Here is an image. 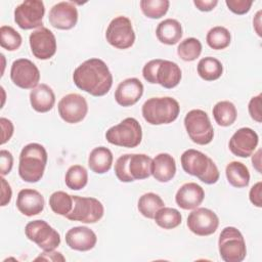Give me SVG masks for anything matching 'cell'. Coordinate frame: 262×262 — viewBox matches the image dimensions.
Masks as SVG:
<instances>
[{"label": "cell", "instance_id": "cell-1", "mask_svg": "<svg viewBox=\"0 0 262 262\" xmlns=\"http://www.w3.org/2000/svg\"><path fill=\"white\" fill-rule=\"evenodd\" d=\"M73 81L79 89L98 97L111 90L113 75L102 59L90 58L76 68Z\"/></svg>", "mask_w": 262, "mask_h": 262}, {"label": "cell", "instance_id": "cell-2", "mask_svg": "<svg viewBox=\"0 0 262 262\" xmlns=\"http://www.w3.org/2000/svg\"><path fill=\"white\" fill-rule=\"evenodd\" d=\"M48 155L45 147L36 142L25 145L19 155L18 175L30 183H36L44 175Z\"/></svg>", "mask_w": 262, "mask_h": 262}, {"label": "cell", "instance_id": "cell-3", "mask_svg": "<svg viewBox=\"0 0 262 262\" xmlns=\"http://www.w3.org/2000/svg\"><path fill=\"white\" fill-rule=\"evenodd\" d=\"M182 169L189 175L195 176L206 184H214L219 180V170L211 158L204 152L189 148L180 157Z\"/></svg>", "mask_w": 262, "mask_h": 262}, {"label": "cell", "instance_id": "cell-4", "mask_svg": "<svg viewBox=\"0 0 262 262\" xmlns=\"http://www.w3.org/2000/svg\"><path fill=\"white\" fill-rule=\"evenodd\" d=\"M152 159L145 154H126L115 163V174L121 182L142 180L151 175Z\"/></svg>", "mask_w": 262, "mask_h": 262}, {"label": "cell", "instance_id": "cell-5", "mask_svg": "<svg viewBox=\"0 0 262 262\" xmlns=\"http://www.w3.org/2000/svg\"><path fill=\"white\" fill-rule=\"evenodd\" d=\"M178 101L170 96L148 98L142 105L143 119L150 125H163L174 122L179 115Z\"/></svg>", "mask_w": 262, "mask_h": 262}, {"label": "cell", "instance_id": "cell-6", "mask_svg": "<svg viewBox=\"0 0 262 262\" xmlns=\"http://www.w3.org/2000/svg\"><path fill=\"white\" fill-rule=\"evenodd\" d=\"M105 139L111 144L133 148L140 144L142 139V128L135 118H126L118 125L107 129Z\"/></svg>", "mask_w": 262, "mask_h": 262}, {"label": "cell", "instance_id": "cell-7", "mask_svg": "<svg viewBox=\"0 0 262 262\" xmlns=\"http://www.w3.org/2000/svg\"><path fill=\"white\" fill-rule=\"evenodd\" d=\"M220 257L225 262H242L247 255V247L242 232L233 227H224L218 238Z\"/></svg>", "mask_w": 262, "mask_h": 262}, {"label": "cell", "instance_id": "cell-8", "mask_svg": "<svg viewBox=\"0 0 262 262\" xmlns=\"http://www.w3.org/2000/svg\"><path fill=\"white\" fill-rule=\"evenodd\" d=\"M184 127L192 142L206 145L214 137V128L208 114L203 110H191L184 117Z\"/></svg>", "mask_w": 262, "mask_h": 262}, {"label": "cell", "instance_id": "cell-9", "mask_svg": "<svg viewBox=\"0 0 262 262\" xmlns=\"http://www.w3.org/2000/svg\"><path fill=\"white\" fill-rule=\"evenodd\" d=\"M73 209L66 216L67 219L89 224L96 223L102 218L104 208L97 199L73 195Z\"/></svg>", "mask_w": 262, "mask_h": 262}, {"label": "cell", "instance_id": "cell-10", "mask_svg": "<svg viewBox=\"0 0 262 262\" xmlns=\"http://www.w3.org/2000/svg\"><path fill=\"white\" fill-rule=\"evenodd\" d=\"M25 234L43 251L55 250L60 244L59 233L44 220H33L27 223Z\"/></svg>", "mask_w": 262, "mask_h": 262}, {"label": "cell", "instance_id": "cell-11", "mask_svg": "<svg viewBox=\"0 0 262 262\" xmlns=\"http://www.w3.org/2000/svg\"><path fill=\"white\" fill-rule=\"evenodd\" d=\"M105 39L117 49L130 48L135 42V33L131 20L124 15H119L111 20L105 31Z\"/></svg>", "mask_w": 262, "mask_h": 262}, {"label": "cell", "instance_id": "cell-12", "mask_svg": "<svg viewBox=\"0 0 262 262\" xmlns=\"http://www.w3.org/2000/svg\"><path fill=\"white\" fill-rule=\"evenodd\" d=\"M45 14L44 3L40 0H26L14 9V21L23 30L42 27Z\"/></svg>", "mask_w": 262, "mask_h": 262}, {"label": "cell", "instance_id": "cell-13", "mask_svg": "<svg viewBox=\"0 0 262 262\" xmlns=\"http://www.w3.org/2000/svg\"><path fill=\"white\" fill-rule=\"evenodd\" d=\"M12 83L21 89H34L40 81V71L37 66L28 58L14 60L10 69Z\"/></svg>", "mask_w": 262, "mask_h": 262}, {"label": "cell", "instance_id": "cell-14", "mask_svg": "<svg viewBox=\"0 0 262 262\" xmlns=\"http://www.w3.org/2000/svg\"><path fill=\"white\" fill-rule=\"evenodd\" d=\"M60 118L69 124H77L84 120L88 113V104L82 95L70 93L62 96L57 105Z\"/></svg>", "mask_w": 262, "mask_h": 262}, {"label": "cell", "instance_id": "cell-15", "mask_svg": "<svg viewBox=\"0 0 262 262\" xmlns=\"http://www.w3.org/2000/svg\"><path fill=\"white\" fill-rule=\"evenodd\" d=\"M188 229L200 236L213 234L219 226V218L215 212L208 208H195L187 217Z\"/></svg>", "mask_w": 262, "mask_h": 262}, {"label": "cell", "instance_id": "cell-16", "mask_svg": "<svg viewBox=\"0 0 262 262\" xmlns=\"http://www.w3.org/2000/svg\"><path fill=\"white\" fill-rule=\"evenodd\" d=\"M29 43L33 55L41 60L51 58L56 52V39L54 34L46 27H40L30 34Z\"/></svg>", "mask_w": 262, "mask_h": 262}, {"label": "cell", "instance_id": "cell-17", "mask_svg": "<svg viewBox=\"0 0 262 262\" xmlns=\"http://www.w3.org/2000/svg\"><path fill=\"white\" fill-rule=\"evenodd\" d=\"M259 143L258 134L249 127L239 128L228 142L229 150L236 157L248 158L253 155Z\"/></svg>", "mask_w": 262, "mask_h": 262}, {"label": "cell", "instance_id": "cell-18", "mask_svg": "<svg viewBox=\"0 0 262 262\" xmlns=\"http://www.w3.org/2000/svg\"><path fill=\"white\" fill-rule=\"evenodd\" d=\"M50 25L58 30H71L78 21V10L73 2L61 1L53 5L49 11Z\"/></svg>", "mask_w": 262, "mask_h": 262}, {"label": "cell", "instance_id": "cell-19", "mask_svg": "<svg viewBox=\"0 0 262 262\" xmlns=\"http://www.w3.org/2000/svg\"><path fill=\"white\" fill-rule=\"evenodd\" d=\"M97 242L95 232L87 226H76L66 233V243L72 250L86 252L92 250Z\"/></svg>", "mask_w": 262, "mask_h": 262}, {"label": "cell", "instance_id": "cell-20", "mask_svg": "<svg viewBox=\"0 0 262 262\" xmlns=\"http://www.w3.org/2000/svg\"><path fill=\"white\" fill-rule=\"evenodd\" d=\"M143 94V84L137 78H128L120 82L116 91L115 99L122 106L135 104Z\"/></svg>", "mask_w": 262, "mask_h": 262}, {"label": "cell", "instance_id": "cell-21", "mask_svg": "<svg viewBox=\"0 0 262 262\" xmlns=\"http://www.w3.org/2000/svg\"><path fill=\"white\" fill-rule=\"evenodd\" d=\"M44 205L43 195L36 189L25 188L17 193L16 208L25 216L32 217L40 214L44 209Z\"/></svg>", "mask_w": 262, "mask_h": 262}, {"label": "cell", "instance_id": "cell-22", "mask_svg": "<svg viewBox=\"0 0 262 262\" xmlns=\"http://www.w3.org/2000/svg\"><path fill=\"white\" fill-rule=\"evenodd\" d=\"M205 199L203 187L194 182L184 183L175 194V202L183 210H193L198 208Z\"/></svg>", "mask_w": 262, "mask_h": 262}, {"label": "cell", "instance_id": "cell-23", "mask_svg": "<svg viewBox=\"0 0 262 262\" xmlns=\"http://www.w3.org/2000/svg\"><path fill=\"white\" fill-rule=\"evenodd\" d=\"M181 77L182 72L176 62L160 58L156 68L155 84H160L164 88L172 89L179 84Z\"/></svg>", "mask_w": 262, "mask_h": 262}, {"label": "cell", "instance_id": "cell-24", "mask_svg": "<svg viewBox=\"0 0 262 262\" xmlns=\"http://www.w3.org/2000/svg\"><path fill=\"white\" fill-rule=\"evenodd\" d=\"M176 174L175 159L167 154L161 152L157 155L151 162V175L154 178L162 183L169 182Z\"/></svg>", "mask_w": 262, "mask_h": 262}, {"label": "cell", "instance_id": "cell-25", "mask_svg": "<svg viewBox=\"0 0 262 262\" xmlns=\"http://www.w3.org/2000/svg\"><path fill=\"white\" fill-rule=\"evenodd\" d=\"M32 107L38 113H47L52 110L55 103L53 90L47 84H39L30 92Z\"/></svg>", "mask_w": 262, "mask_h": 262}, {"label": "cell", "instance_id": "cell-26", "mask_svg": "<svg viewBox=\"0 0 262 262\" xmlns=\"http://www.w3.org/2000/svg\"><path fill=\"white\" fill-rule=\"evenodd\" d=\"M156 36L158 40L166 45H174L182 37L181 24L174 18H167L162 20L157 29Z\"/></svg>", "mask_w": 262, "mask_h": 262}, {"label": "cell", "instance_id": "cell-27", "mask_svg": "<svg viewBox=\"0 0 262 262\" xmlns=\"http://www.w3.org/2000/svg\"><path fill=\"white\" fill-rule=\"evenodd\" d=\"M113 154L105 146L94 147L88 157V166L96 174H104L112 168Z\"/></svg>", "mask_w": 262, "mask_h": 262}, {"label": "cell", "instance_id": "cell-28", "mask_svg": "<svg viewBox=\"0 0 262 262\" xmlns=\"http://www.w3.org/2000/svg\"><path fill=\"white\" fill-rule=\"evenodd\" d=\"M225 175L229 184L236 188H243L249 185L250 172L248 167L237 161H232L225 168Z\"/></svg>", "mask_w": 262, "mask_h": 262}, {"label": "cell", "instance_id": "cell-29", "mask_svg": "<svg viewBox=\"0 0 262 262\" xmlns=\"http://www.w3.org/2000/svg\"><path fill=\"white\" fill-rule=\"evenodd\" d=\"M213 117L215 122L221 127H228L232 125L237 117L235 105L228 100L217 102L213 107Z\"/></svg>", "mask_w": 262, "mask_h": 262}, {"label": "cell", "instance_id": "cell-30", "mask_svg": "<svg viewBox=\"0 0 262 262\" xmlns=\"http://www.w3.org/2000/svg\"><path fill=\"white\" fill-rule=\"evenodd\" d=\"M196 71L203 80L215 81L222 76L223 66L219 59L212 56H207L200 59Z\"/></svg>", "mask_w": 262, "mask_h": 262}, {"label": "cell", "instance_id": "cell-31", "mask_svg": "<svg viewBox=\"0 0 262 262\" xmlns=\"http://www.w3.org/2000/svg\"><path fill=\"white\" fill-rule=\"evenodd\" d=\"M165 206L162 198L154 192H146L142 194L137 203L139 213L148 219H154L156 213Z\"/></svg>", "mask_w": 262, "mask_h": 262}, {"label": "cell", "instance_id": "cell-32", "mask_svg": "<svg viewBox=\"0 0 262 262\" xmlns=\"http://www.w3.org/2000/svg\"><path fill=\"white\" fill-rule=\"evenodd\" d=\"M154 219L160 227L164 229H173L181 224L182 216L177 209L164 206L156 213Z\"/></svg>", "mask_w": 262, "mask_h": 262}, {"label": "cell", "instance_id": "cell-33", "mask_svg": "<svg viewBox=\"0 0 262 262\" xmlns=\"http://www.w3.org/2000/svg\"><path fill=\"white\" fill-rule=\"evenodd\" d=\"M66 185L73 190H80L87 185L88 173L81 165L71 166L64 176Z\"/></svg>", "mask_w": 262, "mask_h": 262}, {"label": "cell", "instance_id": "cell-34", "mask_svg": "<svg viewBox=\"0 0 262 262\" xmlns=\"http://www.w3.org/2000/svg\"><path fill=\"white\" fill-rule=\"evenodd\" d=\"M73 195L62 190L54 191L49 196V206L51 210L60 216H67L73 209Z\"/></svg>", "mask_w": 262, "mask_h": 262}, {"label": "cell", "instance_id": "cell-35", "mask_svg": "<svg viewBox=\"0 0 262 262\" xmlns=\"http://www.w3.org/2000/svg\"><path fill=\"white\" fill-rule=\"evenodd\" d=\"M231 36L229 31L221 26L214 27L209 30L206 36V41L209 47L215 50H222L229 46Z\"/></svg>", "mask_w": 262, "mask_h": 262}, {"label": "cell", "instance_id": "cell-36", "mask_svg": "<svg viewBox=\"0 0 262 262\" xmlns=\"http://www.w3.org/2000/svg\"><path fill=\"white\" fill-rule=\"evenodd\" d=\"M202 53V43L199 39L190 37L180 42L177 47L178 56L184 61H193Z\"/></svg>", "mask_w": 262, "mask_h": 262}, {"label": "cell", "instance_id": "cell-37", "mask_svg": "<svg viewBox=\"0 0 262 262\" xmlns=\"http://www.w3.org/2000/svg\"><path fill=\"white\" fill-rule=\"evenodd\" d=\"M139 5L142 13L146 17L157 19L167 13L170 2L168 0H141Z\"/></svg>", "mask_w": 262, "mask_h": 262}, {"label": "cell", "instance_id": "cell-38", "mask_svg": "<svg viewBox=\"0 0 262 262\" xmlns=\"http://www.w3.org/2000/svg\"><path fill=\"white\" fill-rule=\"evenodd\" d=\"M21 36L10 26H2L0 28V44L1 47L8 50L14 51L21 45Z\"/></svg>", "mask_w": 262, "mask_h": 262}, {"label": "cell", "instance_id": "cell-39", "mask_svg": "<svg viewBox=\"0 0 262 262\" xmlns=\"http://www.w3.org/2000/svg\"><path fill=\"white\" fill-rule=\"evenodd\" d=\"M225 4L228 9L238 15L246 14L250 11L251 6L253 4L252 0H226Z\"/></svg>", "mask_w": 262, "mask_h": 262}, {"label": "cell", "instance_id": "cell-40", "mask_svg": "<svg viewBox=\"0 0 262 262\" xmlns=\"http://www.w3.org/2000/svg\"><path fill=\"white\" fill-rule=\"evenodd\" d=\"M261 94H258L257 96H254L250 99L248 111L250 114V117L256 121L257 123H261L262 121V114H261Z\"/></svg>", "mask_w": 262, "mask_h": 262}, {"label": "cell", "instance_id": "cell-41", "mask_svg": "<svg viewBox=\"0 0 262 262\" xmlns=\"http://www.w3.org/2000/svg\"><path fill=\"white\" fill-rule=\"evenodd\" d=\"M13 166V157L10 151L6 149L0 150V174L5 176L10 173Z\"/></svg>", "mask_w": 262, "mask_h": 262}, {"label": "cell", "instance_id": "cell-42", "mask_svg": "<svg viewBox=\"0 0 262 262\" xmlns=\"http://www.w3.org/2000/svg\"><path fill=\"white\" fill-rule=\"evenodd\" d=\"M0 126L2 129V135H1V144L3 145L4 143H6L11 136L13 135V131H14V127L13 124L10 120L6 119V118H1L0 119Z\"/></svg>", "mask_w": 262, "mask_h": 262}, {"label": "cell", "instance_id": "cell-43", "mask_svg": "<svg viewBox=\"0 0 262 262\" xmlns=\"http://www.w3.org/2000/svg\"><path fill=\"white\" fill-rule=\"evenodd\" d=\"M261 192H262V182L259 181L257 183H255L251 189H250V192H249V199H250V202L258 207V208H261L262 207V198H261Z\"/></svg>", "mask_w": 262, "mask_h": 262}, {"label": "cell", "instance_id": "cell-44", "mask_svg": "<svg viewBox=\"0 0 262 262\" xmlns=\"http://www.w3.org/2000/svg\"><path fill=\"white\" fill-rule=\"evenodd\" d=\"M1 206L4 207L10 203L12 196V190L10 184L6 181V179L1 176Z\"/></svg>", "mask_w": 262, "mask_h": 262}, {"label": "cell", "instance_id": "cell-45", "mask_svg": "<svg viewBox=\"0 0 262 262\" xmlns=\"http://www.w3.org/2000/svg\"><path fill=\"white\" fill-rule=\"evenodd\" d=\"M35 260H36V261H38V260H45V261H64L66 258L61 255V253L52 250V251H44V252H43L39 257H37Z\"/></svg>", "mask_w": 262, "mask_h": 262}, {"label": "cell", "instance_id": "cell-46", "mask_svg": "<svg viewBox=\"0 0 262 262\" xmlns=\"http://www.w3.org/2000/svg\"><path fill=\"white\" fill-rule=\"evenodd\" d=\"M193 4L199 10L208 12L213 10L216 7V5L218 4V1L217 0H193Z\"/></svg>", "mask_w": 262, "mask_h": 262}, {"label": "cell", "instance_id": "cell-47", "mask_svg": "<svg viewBox=\"0 0 262 262\" xmlns=\"http://www.w3.org/2000/svg\"><path fill=\"white\" fill-rule=\"evenodd\" d=\"M252 163L254 168L261 173V149H258L256 152H254L252 157Z\"/></svg>", "mask_w": 262, "mask_h": 262}, {"label": "cell", "instance_id": "cell-48", "mask_svg": "<svg viewBox=\"0 0 262 262\" xmlns=\"http://www.w3.org/2000/svg\"><path fill=\"white\" fill-rule=\"evenodd\" d=\"M253 25H254V29H255L257 35L259 37H261L262 36V34H261V10H259L256 13V15L253 19Z\"/></svg>", "mask_w": 262, "mask_h": 262}]
</instances>
